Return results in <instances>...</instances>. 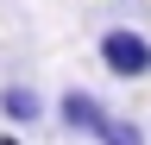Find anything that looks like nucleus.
Masks as SVG:
<instances>
[{
	"label": "nucleus",
	"mask_w": 151,
	"mask_h": 145,
	"mask_svg": "<svg viewBox=\"0 0 151 145\" xmlns=\"http://www.w3.org/2000/svg\"><path fill=\"white\" fill-rule=\"evenodd\" d=\"M0 145H19V126H13V133H0Z\"/></svg>",
	"instance_id": "nucleus-5"
},
{
	"label": "nucleus",
	"mask_w": 151,
	"mask_h": 145,
	"mask_svg": "<svg viewBox=\"0 0 151 145\" xmlns=\"http://www.w3.org/2000/svg\"><path fill=\"white\" fill-rule=\"evenodd\" d=\"M101 145H145V133H139L132 120H107V126H101Z\"/></svg>",
	"instance_id": "nucleus-4"
},
{
	"label": "nucleus",
	"mask_w": 151,
	"mask_h": 145,
	"mask_svg": "<svg viewBox=\"0 0 151 145\" xmlns=\"http://www.w3.org/2000/svg\"><path fill=\"white\" fill-rule=\"evenodd\" d=\"M57 114H63V126H69V133H82V139H101V126L113 120L107 107L88 95V88H69V95L57 101Z\"/></svg>",
	"instance_id": "nucleus-2"
},
{
	"label": "nucleus",
	"mask_w": 151,
	"mask_h": 145,
	"mask_svg": "<svg viewBox=\"0 0 151 145\" xmlns=\"http://www.w3.org/2000/svg\"><path fill=\"white\" fill-rule=\"evenodd\" d=\"M101 63L120 82H145L151 76V38L132 32V25H113V32H101Z\"/></svg>",
	"instance_id": "nucleus-1"
},
{
	"label": "nucleus",
	"mask_w": 151,
	"mask_h": 145,
	"mask_svg": "<svg viewBox=\"0 0 151 145\" xmlns=\"http://www.w3.org/2000/svg\"><path fill=\"white\" fill-rule=\"evenodd\" d=\"M0 114H6L13 126H32L38 114H44V101H38V88H25V82H13V88H0Z\"/></svg>",
	"instance_id": "nucleus-3"
}]
</instances>
